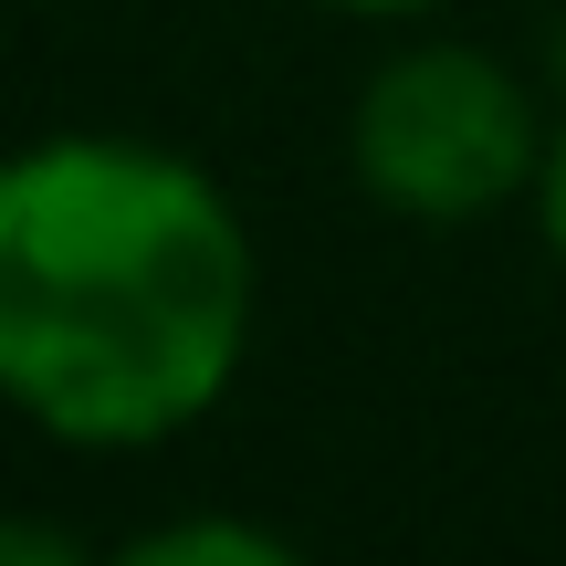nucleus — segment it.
<instances>
[{
  "label": "nucleus",
  "instance_id": "5",
  "mask_svg": "<svg viewBox=\"0 0 566 566\" xmlns=\"http://www.w3.org/2000/svg\"><path fill=\"white\" fill-rule=\"evenodd\" d=\"M0 556H32V566H74L84 546L63 525H0Z\"/></svg>",
  "mask_w": 566,
  "mask_h": 566
},
{
  "label": "nucleus",
  "instance_id": "2",
  "mask_svg": "<svg viewBox=\"0 0 566 566\" xmlns=\"http://www.w3.org/2000/svg\"><path fill=\"white\" fill-rule=\"evenodd\" d=\"M346 158H357V189L378 210H399L420 231H462V221H493L504 200L535 189L546 126H535V95L493 53L420 42V53L367 74Z\"/></svg>",
  "mask_w": 566,
  "mask_h": 566
},
{
  "label": "nucleus",
  "instance_id": "4",
  "mask_svg": "<svg viewBox=\"0 0 566 566\" xmlns=\"http://www.w3.org/2000/svg\"><path fill=\"white\" fill-rule=\"evenodd\" d=\"M535 221H546V252L566 263V126L546 137V168H535Z\"/></svg>",
  "mask_w": 566,
  "mask_h": 566
},
{
  "label": "nucleus",
  "instance_id": "6",
  "mask_svg": "<svg viewBox=\"0 0 566 566\" xmlns=\"http://www.w3.org/2000/svg\"><path fill=\"white\" fill-rule=\"evenodd\" d=\"M325 11H357V21H409V11H441V0H325Z\"/></svg>",
  "mask_w": 566,
  "mask_h": 566
},
{
  "label": "nucleus",
  "instance_id": "3",
  "mask_svg": "<svg viewBox=\"0 0 566 566\" xmlns=\"http://www.w3.org/2000/svg\"><path fill=\"white\" fill-rule=\"evenodd\" d=\"M116 556H126V566H189V556H221V566H283L294 546H283V535H263V525H221V514H210V525H158V535H126Z\"/></svg>",
  "mask_w": 566,
  "mask_h": 566
},
{
  "label": "nucleus",
  "instance_id": "1",
  "mask_svg": "<svg viewBox=\"0 0 566 566\" xmlns=\"http://www.w3.org/2000/svg\"><path fill=\"white\" fill-rule=\"evenodd\" d=\"M252 357V231L210 168L147 137L0 158V399L63 451H158Z\"/></svg>",
  "mask_w": 566,
  "mask_h": 566
}]
</instances>
